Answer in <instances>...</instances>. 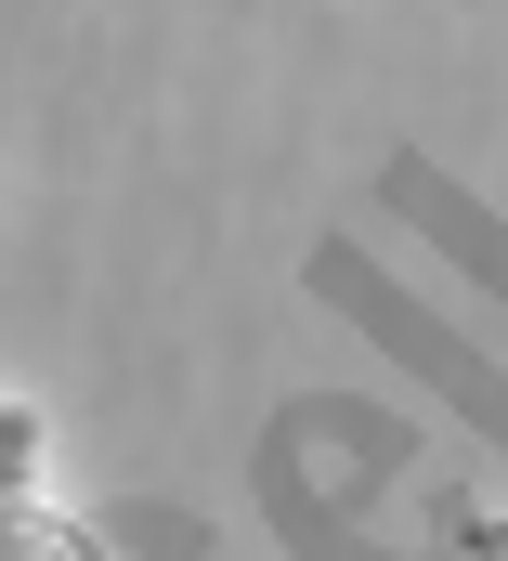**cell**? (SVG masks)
Segmentation results:
<instances>
[{
  "label": "cell",
  "mask_w": 508,
  "mask_h": 561,
  "mask_svg": "<svg viewBox=\"0 0 508 561\" xmlns=\"http://www.w3.org/2000/svg\"><path fill=\"white\" fill-rule=\"evenodd\" d=\"M483 561H508V523H483Z\"/></svg>",
  "instance_id": "2"
},
{
  "label": "cell",
  "mask_w": 508,
  "mask_h": 561,
  "mask_svg": "<svg viewBox=\"0 0 508 561\" xmlns=\"http://www.w3.org/2000/svg\"><path fill=\"white\" fill-rule=\"evenodd\" d=\"M39 457H53V419L26 392H0V483H39Z\"/></svg>",
  "instance_id": "1"
}]
</instances>
